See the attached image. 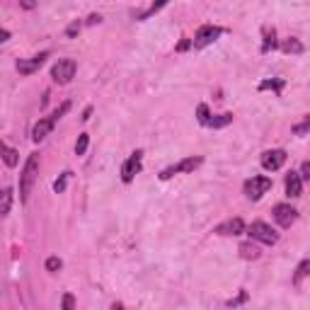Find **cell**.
Here are the masks:
<instances>
[{
	"instance_id": "6da1fadb",
	"label": "cell",
	"mask_w": 310,
	"mask_h": 310,
	"mask_svg": "<svg viewBox=\"0 0 310 310\" xmlns=\"http://www.w3.org/2000/svg\"><path fill=\"white\" fill-rule=\"evenodd\" d=\"M39 175V153H32L22 167V175H20V201H27L29 191H32V184Z\"/></svg>"
},
{
	"instance_id": "7a4b0ae2",
	"label": "cell",
	"mask_w": 310,
	"mask_h": 310,
	"mask_svg": "<svg viewBox=\"0 0 310 310\" xmlns=\"http://www.w3.org/2000/svg\"><path fill=\"white\" fill-rule=\"evenodd\" d=\"M68 109H70V102H63L58 109H54V114H49L46 119H39V122L34 124V129H32V138H34V143H41L46 136L54 131V126H56V122L66 114Z\"/></svg>"
},
{
	"instance_id": "3957f363",
	"label": "cell",
	"mask_w": 310,
	"mask_h": 310,
	"mask_svg": "<svg viewBox=\"0 0 310 310\" xmlns=\"http://www.w3.org/2000/svg\"><path fill=\"white\" fill-rule=\"evenodd\" d=\"M243 189H245V196H247L250 201H257V199H262L271 189V179L269 177H252V179L245 182Z\"/></svg>"
},
{
	"instance_id": "277c9868",
	"label": "cell",
	"mask_w": 310,
	"mask_h": 310,
	"mask_svg": "<svg viewBox=\"0 0 310 310\" xmlns=\"http://www.w3.org/2000/svg\"><path fill=\"white\" fill-rule=\"evenodd\" d=\"M75 68L78 66H75L73 58H61V61L51 68V78H54V82H58V85H66V82H70L75 78Z\"/></svg>"
},
{
	"instance_id": "5b68a950",
	"label": "cell",
	"mask_w": 310,
	"mask_h": 310,
	"mask_svg": "<svg viewBox=\"0 0 310 310\" xmlns=\"http://www.w3.org/2000/svg\"><path fill=\"white\" fill-rule=\"evenodd\" d=\"M221 34H223V27H216V25H203V27H199V32L194 34L191 46H194V49H203V46L214 44Z\"/></svg>"
},
{
	"instance_id": "8992f818",
	"label": "cell",
	"mask_w": 310,
	"mask_h": 310,
	"mask_svg": "<svg viewBox=\"0 0 310 310\" xmlns=\"http://www.w3.org/2000/svg\"><path fill=\"white\" fill-rule=\"evenodd\" d=\"M247 233H250L252 240H259V243H264V245H274L276 240H279V235L271 230V226L262 223V221H255V223L247 228Z\"/></svg>"
},
{
	"instance_id": "52a82bcc",
	"label": "cell",
	"mask_w": 310,
	"mask_h": 310,
	"mask_svg": "<svg viewBox=\"0 0 310 310\" xmlns=\"http://www.w3.org/2000/svg\"><path fill=\"white\" fill-rule=\"evenodd\" d=\"M201 165V158H187V160L177 162V165H170V167H165L160 172V179L165 182V179H170V177L179 175V172H194L196 167Z\"/></svg>"
},
{
	"instance_id": "ba28073f",
	"label": "cell",
	"mask_w": 310,
	"mask_h": 310,
	"mask_svg": "<svg viewBox=\"0 0 310 310\" xmlns=\"http://www.w3.org/2000/svg\"><path fill=\"white\" fill-rule=\"evenodd\" d=\"M141 165H143V150H134V153L129 155V160L124 162V167H122V179L126 182V184L141 172Z\"/></svg>"
},
{
	"instance_id": "9c48e42d",
	"label": "cell",
	"mask_w": 310,
	"mask_h": 310,
	"mask_svg": "<svg viewBox=\"0 0 310 310\" xmlns=\"http://www.w3.org/2000/svg\"><path fill=\"white\" fill-rule=\"evenodd\" d=\"M286 150L281 148H274V150H267V153H262V167L267 170V172H274V170H281L283 162H286Z\"/></svg>"
},
{
	"instance_id": "30bf717a",
	"label": "cell",
	"mask_w": 310,
	"mask_h": 310,
	"mask_svg": "<svg viewBox=\"0 0 310 310\" xmlns=\"http://www.w3.org/2000/svg\"><path fill=\"white\" fill-rule=\"evenodd\" d=\"M274 218H276V223L281 228H291L296 223L298 211L293 206H288V203H279V206H274Z\"/></svg>"
},
{
	"instance_id": "8fae6325",
	"label": "cell",
	"mask_w": 310,
	"mask_h": 310,
	"mask_svg": "<svg viewBox=\"0 0 310 310\" xmlns=\"http://www.w3.org/2000/svg\"><path fill=\"white\" fill-rule=\"evenodd\" d=\"M46 58H49V51H41L39 56H32V58H27V61H22V58H20L15 68H17V70H20L22 75H29V73L39 70V68L44 66V61H46Z\"/></svg>"
},
{
	"instance_id": "7c38bea8",
	"label": "cell",
	"mask_w": 310,
	"mask_h": 310,
	"mask_svg": "<svg viewBox=\"0 0 310 310\" xmlns=\"http://www.w3.org/2000/svg\"><path fill=\"white\" fill-rule=\"evenodd\" d=\"M218 235H243L245 233V223L243 218H233V221H226L216 228Z\"/></svg>"
},
{
	"instance_id": "4fadbf2b",
	"label": "cell",
	"mask_w": 310,
	"mask_h": 310,
	"mask_svg": "<svg viewBox=\"0 0 310 310\" xmlns=\"http://www.w3.org/2000/svg\"><path fill=\"white\" fill-rule=\"evenodd\" d=\"M286 194L293 196V199L303 194V182H300L298 172H288V175H286Z\"/></svg>"
},
{
	"instance_id": "5bb4252c",
	"label": "cell",
	"mask_w": 310,
	"mask_h": 310,
	"mask_svg": "<svg viewBox=\"0 0 310 310\" xmlns=\"http://www.w3.org/2000/svg\"><path fill=\"white\" fill-rule=\"evenodd\" d=\"M10 206H13V189L10 187L0 189V218L10 214Z\"/></svg>"
},
{
	"instance_id": "9a60e30c",
	"label": "cell",
	"mask_w": 310,
	"mask_h": 310,
	"mask_svg": "<svg viewBox=\"0 0 310 310\" xmlns=\"http://www.w3.org/2000/svg\"><path fill=\"white\" fill-rule=\"evenodd\" d=\"M262 34H264V44H262V51L267 54L269 49H274V46H276V32H274V27H264V29H262Z\"/></svg>"
},
{
	"instance_id": "2e32d148",
	"label": "cell",
	"mask_w": 310,
	"mask_h": 310,
	"mask_svg": "<svg viewBox=\"0 0 310 310\" xmlns=\"http://www.w3.org/2000/svg\"><path fill=\"white\" fill-rule=\"evenodd\" d=\"M228 124H233V114H230V112H226V114L211 117L209 126H211V129H223V126H228Z\"/></svg>"
},
{
	"instance_id": "e0dca14e",
	"label": "cell",
	"mask_w": 310,
	"mask_h": 310,
	"mask_svg": "<svg viewBox=\"0 0 310 310\" xmlns=\"http://www.w3.org/2000/svg\"><path fill=\"white\" fill-rule=\"evenodd\" d=\"M283 51H286V54H303V44L291 37V39L283 41Z\"/></svg>"
},
{
	"instance_id": "ac0fdd59",
	"label": "cell",
	"mask_w": 310,
	"mask_h": 310,
	"mask_svg": "<svg viewBox=\"0 0 310 310\" xmlns=\"http://www.w3.org/2000/svg\"><path fill=\"white\" fill-rule=\"evenodd\" d=\"M240 255H243L245 259H257V257H259V250H257L252 243H245V245H240Z\"/></svg>"
},
{
	"instance_id": "d6986e66",
	"label": "cell",
	"mask_w": 310,
	"mask_h": 310,
	"mask_svg": "<svg viewBox=\"0 0 310 310\" xmlns=\"http://www.w3.org/2000/svg\"><path fill=\"white\" fill-rule=\"evenodd\" d=\"M259 90H274V92L279 94L283 90V80H264V82H259Z\"/></svg>"
},
{
	"instance_id": "ffe728a7",
	"label": "cell",
	"mask_w": 310,
	"mask_h": 310,
	"mask_svg": "<svg viewBox=\"0 0 310 310\" xmlns=\"http://www.w3.org/2000/svg\"><path fill=\"white\" fill-rule=\"evenodd\" d=\"M87 146H90V136L80 134V136H78V143H75V155H85Z\"/></svg>"
},
{
	"instance_id": "44dd1931",
	"label": "cell",
	"mask_w": 310,
	"mask_h": 310,
	"mask_svg": "<svg viewBox=\"0 0 310 310\" xmlns=\"http://www.w3.org/2000/svg\"><path fill=\"white\" fill-rule=\"evenodd\" d=\"M196 119H199V124H201V126H209V122H211V114H209V107H206V105H199V107H196Z\"/></svg>"
},
{
	"instance_id": "7402d4cb",
	"label": "cell",
	"mask_w": 310,
	"mask_h": 310,
	"mask_svg": "<svg viewBox=\"0 0 310 310\" xmlns=\"http://www.w3.org/2000/svg\"><path fill=\"white\" fill-rule=\"evenodd\" d=\"M68 179H70V172H63V175L56 179V182H54V191H56V194H63V191H66Z\"/></svg>"
},
{
	"instance_id": "603a6c76",
	"label": "cell",
	"mask_w": 310,
	"mask_h": 310,
	"mask_svg": "<svg viewBox=\"0 0 310 310\" xmlns=\"http://www.w3.org/2000/svg\"><path fill=\"white\" fill-rule=\"evenodd\" d=\"M308 269H310V262H308V259H303V262L298 264V271H296V276H293V283H300V281H303V276L308 274Z\"/></svg>"
},
{
	"instance_id": "cb8c5ba5",
	"label": "cell",
	"mask_w": 310,
	"mask_h": 310,
	"mask_svg": "<svg viewBox=\"0 0 310 310\" xmlns=\"http://www.w3.org/2000/svg\"><path fill=\"white\" fill-rule=\"evenodd\" d=\"M3 160H5V165H8V167H15V165H17V150H15V148H5V153H3Z\"/></svg>"
},
{
	"instance_id": "d4e9b609",
	"label": "cell",
	"mask_w": 310,
	"mask_h": 310,
	"mask_svg": "<svg viewBox=\"0 0 310 310\" xmlns=\"http://www.w3.org/2000/svg\"><path fill=\"white\" fill-rule=\"evenodd\" d=\"M310 129V117H303V122L298 124V126H293V134L296 136H305Z\"/></svg>"
},
{
	"instance_id": "484cf974",
	"label": "cell",
	"mask_w": 310,
	"mask_h": 310,
	"mask_svg": "<svg viewBox=\"0 0 310 310\" xmlns=\"http://www.w3.org/2000/svg\"><path fill=\"white\" fill-rule=\"evenodd\" d=\"M61 267H63V262H61L58 257H49V259H46V271H51V274H56V271L61 269Z\"/></svg>"
},
{
	"instance_id": "4316f807",
	"label": "cell",
	"mask_w": 310,
	"mask_h": 310,
	"mask_svg": "<svg viewBox=\"0 0 310 310\" xmlns=\"http://www.w3.org/2000/svg\"><path fill=\"white\" fill-rule=\"evenodd\" d=\"M61 305H63V310H75V298H73V293H66L63 300H61Z\"/></svg>"
},
{
	"instance_id": "83f0119b",
	"label": "cell",
	"mask_w": 310,
	"mask_h": 310,
	"mask_svg": "<svg viewBox=\"0 0 310 310\" xmlns=\"http://www.w3.org/2000/svg\"><path fill=\"white\" fill-rule=\"evenodd\" d=\"M160 8H165V3H158V5H150L148 10H146V13H141V15H136V17H138V20H146V17H148V15H153V13H158V10H160Z\"/></svg>"
},
{
	"instance_id": "f1b7e54d",
	"label": "cell",
	"mask_w": 310,
	"mask_h": 310,
	"mask_svg": "<svg viewBox=\"0 0 310 310\" xmlns=\"http://www.w3.org/2000/svg\"><path fill=\"white\" fill-rule=\"evenodd\" d=\"M298 177H300V182H308L310 179V162H303V167H300Z\"/></svg>"
},
{
	"instance_id": "f546056e",
	"label": "cell",
	"mask_w": 310,
	"mask_h": 310,
	"mask_svg": "<svg viewBox=\"0 0 310 310\" xmlns=\"http://www.w3.org/2000/svg\"><path fill=\"white\" fill-rule=\"evenodd\" d=\"M245 300H247V293H245V291H240V296L235 298V300H228V305H230V308H235V305H240V303H245Z\"/></svg>"
},
{
	"instance_id": "4dcf8cb0",
	"label": "cell",
	"mask_w": 310,
	"mask_h": 310,
	"mask_svg": "<svg viewBox=\"0 0 310 310\" xmlns=\"http://www.w3.org/2000/svg\"><path fill=\"white\" fill-rule=\"evenodd\" d=\"M78 32H80V22H73V25H70V27L66 29V34L70 37V39H73V37H75Z\"/></svg>"
},
{
	"instance_id": "1f68e13d",
	"label": "cell",
	"mask_w": 310,
	"mask_h": 310,
	"mask_svg": "<svg viewBox=\"0 0 310 310\" xmlns=\"http://www.w3.org/2000/svg\"><path fill=\"white\" fill-rule=\"evenodd\" d=\"M99 22H102L99 15H90V17H87V25H99Z\"/></svg>"
},
{
	"instance_id": "d6a6232c",
	"label": "cell",
	"mask_w": 310,
	"mask_h": 310,
	"mask_svg": "<svg viewBox=\"0 0 310 310\" xmlns=\"http://www.w3.org/2000/svg\"><path fill=\"white\" fill-rule=\"evenodd\" d=\"M10 39V32H8V29H3L0 27V44H5V41Z\"/></svg>"
},
{
	"instance_id": "836d02e7",
	"label": "cell",
	"mask_w": 310,
	"mask_h": 310,
	"mask_svg": "<svg viewBox=\"0 0 310 310\" xmlns=\"http://www.w3.org/2000/svg\"><path fill=\"white\" fill-rule=\"evenodd\" d=\"M191 46V41L184 39V41H179V46H177V51H184V49H189Z\"/></svg>"
},
{
	"instance_id": "e575fe53",
	"label": "cell",
	"mask_w": 310,
	"mask_h": 310,
	"mask_svg": "<svg viewBox=\"0 0 310 310\" xmlns=\"http://www.w3.org/2000/svg\"><path fill=\"white\" fill-rule=\"evenodd\" d=\"M90 114H92V109L87 107L85 112H82V122H87V119H90Z\"/></svg>"
},
{
	"instance_id": "d590c367",
	"label": "cell",
	"mask_w": 310,
	"mask_h": 310,
	"mask_svg": "<svg viewBox=\"0 0 310 310\" xmlns=\"http://www.w3.org/2000/svg\"><path fill=\"white\" fill-rule=\"evenodd\" d=\"M112 310H126V308H124L122 303H114V305H112Z\"/></svg>"
},
{
	"instance_id": "8d00e7d4",
	"label": "cell",
	"mask_w": 310,
	"mask_h": 310,
	"mask_svg": "<svg viewBox=\"0 0 310 310\" xmlns=\"http://www.w3.org/2000/svg\"><path fill=\"white\" fill-rule=\"evenodd\" d=\"M3 153H5V146H3V141H0V158H3Z\"/></svg>"
}]
</instances>
